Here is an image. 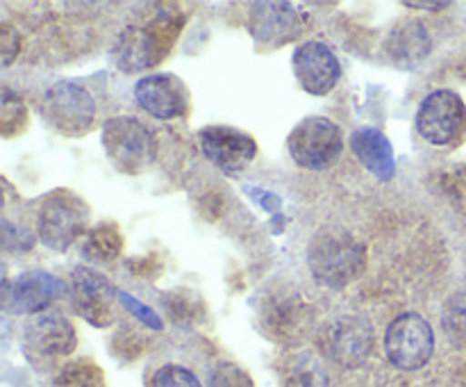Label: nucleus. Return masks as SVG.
<instances>
[{
  "instance_id": "nucleus-1",
  "label": "nucleus",
  "mask_w": 466,
  "mask_h": 387,
  "mask_svg": "<svg viewBox=\"0 0 466 387\" xmlns=\"http://www.w3.org/2000/svg\"><path fill=\"white\" fill-rule=\"evenodd\" d=\"M185 23V9L177 5H159L148 18L123 27L112 48V62L123 73H141L159 66L171 55Z\"/></svg>"
},
{
  "instance_id": "nucleus-2",
  "label": "nucleus",
  "mask_w": 466,
  "mask_h": 387,
  "mask_svg": "<svg viewBox=\"0 0 466 387\" xmlns=\"http://www.w3.org/2000/svg\"><path fill=\"white\" fill-rule=\"evenodd\" d=\"M308 267L321 287L344 290L367 269V246L341 228H323L308 244Z\"/></svg>"
},
{
  "instance_id": "nucleus-3",
  "label": "nucleus",
  "mask_w": 466,
  "mask_h": 387,
  "mask_svg": "<svg viewBox=\"0 0 466 387\" xmlns=\"http://www.w3.org/2000/svg\"><path fill=\"white\" fill-rule=\"evenodd\" d=\"M255 323L264 337L280 344L303 340L309 326V305L294 282H268L253 299Z\"/></svg>"
},
{
  "instance_id": "nucleus-4",
  "label": "nucleus",
  "mask_w": 466,
  "mask_h": 387,
  "mask_svg": "<svg viewBox=\"0 0 466 387\" xmlns=\"http://www.w3.org/2000/svg\"><path fill=\"white\" fill-rule=\"evenodd\" d=\"M91 221V208L80 194L71 189H53L41 199L36 209V237L46 249L66 253L80 237H85Z\"/></svg>"
},
{
  "instance_id": "nucleus-5",
  "label": "nucleus",
  "mask_w": 466,
  "mask_h": 387,
  "mask_svg": "<svg viewBox=\"0 0 466 387\" xmlns=\"http://www.w3.org/2000/svg\"><path fill=\"white\" fill-rule=\"evenodd\" d=\"M100 141L109 164L123 176H139L157 158V141L150 127L127 114L107 118L100 132Z\"/></svg>"
},
{
  "instance_id": "nucleus-6",
  "label": "nucleus",
  "mask_w": 466,
  "mask_h": 387,
  "mask_svg": "<svg viewBox=\"0 0 466 387\" xmlns=\"http://www.w3.org/2000/svg\"><path fill=\"white\" fill-rule=\"evenodd\" d=\"M289 158L308 171H326L344 153V132L332 118L308 117L287 137Z\"/></svg>"
},
{
  "instance_id": "nucleus-7",
  "label": "nucleus",
  "mask_w": 466,
  "mask_h": 387,
  "mask_svg": "<svg viewBox=\"0 0 466 387\" xmlns=\"http://www.w3.org/2000/svg\"><path fill=\"white\" fill-rule=\"evenodd\" d=\"M41 112L50 127L64 137H82L94 130L98 107L89 91L71 80H59L46 89Z\"/></svg>"
},
{
  "instance_id": "nucleus-8",
  "label": "nucleus",
  "mask_w": 466,
  "mask_h": 387,
  "mask_svg": "<svg viewBox=\"0 0 466 387\" xmlns=\"http://www.w3.org/2000/svg\"><path fill=\"white\" fill-rule=\"evenodd\" d=\"M435 353V332L419 312H403L387 326L385 355L400 372H419Z\"/></svg>"
},
{
  "instance_id": "nucleus-9",
  "label": "nucleus",
  "mask_w": 466,
  "mask_h": 387,
  "mask_svg": "<svg viewBox=\"0 0 466 387\" xmlns=\"http://www.w3.org/2000/svg\"><path fill=\"white\" fill-rule=\"evenodd\" d=\"M417 130L431 146H455L466 135V105L453 89H437L417 109Z\"/></svg>"
},
{
  "instance_id": "nucleus-10",
  "label": "nucleus",
  "mask_w": 466,
  "mask_h": 387,
  "mask_svg": "<svg viewBox=\"0 0 466 387\" xmlns=\"http://www.w3.org/2000/svg\"><path fill=\"white\" fill-rule=\"evenodd\" d=\"M319 349L339 367H360L373 349L371 323L362 314H337L319 331Z\"/></svg>"
},
{
  "instance_id": "nucleus-11",
  "label": "nucleus",
  "mask_w": 466,
  "mask_h": 387,
  "mask_svg": "<svg viewBox=\"0 0 466 387\" xmlns=\"http://www.w3.org/2000/svg\"><path fill=\"white\" fill-rule=\"evenodd\" d=\"M68 291V285L55 273L44 269L18 273L14 280H5L3 285V310L7 314H36L46 312L55 300L62 299Z\"/></svg>"
},
{
  "instance_id": "nucleus-12",
  "label": "nucleus",
  "mask_w": 466,
  "mask_h": 387,
  "mask_svg": "<svg viewBox=\"0 0 466 387\" xmlns=\"http://www.w3.org/2000/svg\"><path fill=\"white\" fill-rule=\"evenodd\" d=\"M77 346V332L62 312H41L23 331V351L32 362L68 358Z\"/></svg>"
},
{
  "instance_id": "nucleus-13",
  "label": "nucleus",
  "mask_w": 466,
  "mask_h": 387,
  "mask_svg": "<svg viewBox=\"0 0 466 387\" xmlns=\"http://www.w3.org/2000/svg\"><path fill=\"white\" fill-rule=\"evenodd\" d=\"M114 290L112 282L91 267L73 269L71 280H68V299L77 317L96 328H107L114 323Z\"/></svg>"
},
{
  "instance_id": "nucleus-14",
  "label": "nucleus",
  "mask_w": 466,
  "mask_h": 387,
  "mask_svg": "<svg viewBox=\"0 0 466 387\" xmlns=\"http://www.w3.org/2000/svg\"><path fill=\"white\" fill-rule=\"evenodd\" d=\"M308 21V14L291 3H253L248 30L259 46L282 48L303 35Z\"/></svg>"
},
{
  "instance_id": "nucleus-15",
  "label": "nucleus",
  "mask_w": 466,
  "mask_h": 387,
  "mask_svg": "<svg viewBox=\"0 0 466 387\" xmlns=\"http://www.w3.org/2000/svg\"><path fill=\"white\" fill-rule=\"evenodd\" d=\"M198 144L209 164L218 171L235 176L258 158V141L253 135L232 126H208L198 132Z\"/></svg>"
},
{
  "instance_id": "nucleus-16",
  "label": "nucleus",
  "mask_w": 466,
  "mask_h": 387,
  "mask_svg": "<svg viewBox=\"0 0 466 387\" xmlns=\"http://www.w3.org/2000/svg\"><path fill=\"white\" fill-rule=\"evenodd\" d=\"M135 98L146 114L159 121L185 118L191 109V94L176 73H153L137 80Z\"/></svg>"
},
{
  "instance_id": "nucleus-17",
  "label": "nucleus",
  "mask_w": 466,
  "mask_h": 387,
  "mask_svg": "<svg viewBox=\"0 0 466 387\" xmlns=\"http://www.w3.org/2000/svg\"><path fill=\"white\" fill-rule=\"evenodd\" d=\"M296 82L312 96H328L335 91L341 77V64L335 50L323 41H305L291 55Z\"/></svg>"
},
{
  "instance_id": "nucleus-18",
  "label": "nucleus",
  "mask_w": 466,
  "mask_h": 387,
  "mask_svg": "<svg viewBox=\"0 0 466 387\" xmlns=\"http://www.w3.org/2000/svg\"><path fill=\"white\" fill-rule=\"evenodd\" d=\"M350 150L358 162L378 180L387 182L396 176L394 146H391L390 137L378 127H358L350 135Z\"/></svg>"
},
{
  "instance_id": "nucleus-19",
  "label": "nucleus",
  "mask_w": 466,
  "mask_h": 387,
  "mask_svg": "<svg viewBox=\"0 0 466 387\" xmlns=\"http://www.w3.org/2000/svg\"><path fill=\"white\" fill-rule=\"evenodd\" d=\"M387 55L399 68H417L431 55L432 39L428 27L417 18L399 23L385 41Z\"/></svg>"
},
{
  "instance_id": "nucleus-20",
  "label": "nucleus",
  "mask_w": 466,
  "mask_h": 387,
  "mask_svg": "<svg viewBox=\"0 0 466 387\" xmlns=\"http://www.w3.org/2000/svg\"><path fill=\"white\" fill-rule=\"evenodd\" d=\"M328 372L312 351H291L280 362V387H328Z\"/></svg>"
},
{
  "instance_id": "nucleus-21",
  "label": "nucleus",
  "mask_w": 466,
  "mask_h": 387,
  "mask_svg": "<svg viewBox=\"0 0 466 387\" xmlns=\"http://www.w3.org/2000/svg\"><path fill=\"white\" fill-rule=\"evenodd\" d=\"M123 232L116 221H100L85 235L80 253L91 264H109L121 255Z\"/></svg>"
},
{
  "instance_id": "nucleus-22",
  "label": "nucleus",
  "mask_w": 466,
  "mask_h": 387,
  "mask_svg": "<svg viewBox=\"0 0 466 387\" xmlns=\"http://www.w3.org/2000/svg\"><path fill=\"white\" fill-rule=\"evenodd\" d=\"M162 308L176 326L194 328L208 319V303L198 291L189 290V287H176V290L164 291Z\"/></svg>"
},
{
  "instance_id": "nucleus-23",
  "label": "nucleus",
  "mask_w": 466,
  "mask_h": 387,
  "mask_svg": "<svg viewBox=\"0 0 466 387\" xmlns=\"http://www.w3.org/2000/svg\"><path fill=\"white\" fill-rule=\"evenodd\" d=\"M53 387H107V378L98 362L91 358H77L59 369Z\"/></svg>"
},
{
  "instance_id": "nucleus-24",
  "label": "nucleus",
  "mask_w": 466,
  "mask_h": 387,
  "mask_svg": "<svg viewBox=\"0 0 466 387\" xmlns=\"http://www.w3.org/2000/svg\"><path fill=\"white\" fill-rule=\"evenodd\" d=\"M27 126H30L27 105L23 103L16 91L3 87V96H0V135L5 139H14V137L23 135Z\"/></svg>"
},
{
  "instance_id": "nucleus-25",
  "label": "nucleus",
  "mask_w": 466,
  "mask_h": 387,
  "mask_svg": "<svg viewBox=\"0 0 466 387\" xmlns=\"http://www.w3.org/2000/svg\"><path fill=\"white\" fill-rule=\"evenodd\" d=\"M146 346H148V337L141 331H137L130 323H123L114 331L112 340H109V351L116 355L121 362H135L144 355Z\"/></svg>"
},
{
  "instance_id": "nucleus-26",
  "label": "nucleus",
  "mask_w": 466,
  "mask_h": 387,
  "mask_svg": "<svg viewBox=\"0 0 466 387\" xmlns=\"http://www.w3.org/2000/svg\"><path fill=\"white\" fill-rule=\"evenodd\" d=\"M146 387H203L198 376L182 364H162L148 376Z\"/></svg>"
},
{
  "instance_id": "nucleus-27",
  "label": "nucleus",
  "mask_w": 466,
  "mask_h": 387,
  "mask_svg": "<svg viewBox=\"0 0 466 387\" xmlns=\"http://www.w3.org/2000/svg\"><path fill=\"white\" fill-rule=\"evenodd\" d=\"M208 387H258L255 385L253 376L246 372L241 364L230 362V360H223L217 367L209 372Z\"/></svg>"
},
{
  "instance_id": "nucleus-28",
  "label": "nucleus",
  "mask_w": 466,
  "mask_h": 387,
  "mask_svg": "<svg viewBox=\"0 0 466 387\" xmlns=\"http://www.w3.org/2000/svg\"><path fill=\"white\" fill-rule=\"evenodd\" d=\"M116 299L121 300L123 308H126L127 312H130L132 317L137 319V321L144 323L146 328H153V331H162V328H164L162 317H159V314L155 312L153 308H148V305H146V303L137 300L132 294H127V291H118Z\"/></svg>"
},
{
  "instance_id": "nucleus-29",
  "label": "nucleus",
  "mask_w": 466,
  "mask_h": 387,
  "mask_svg": "<svg viewBox=\"0 0 466 387\" xmlns=\"http://www.w3.org/2000/svg\"><path fill=\"white\" fill-rule=\"evenodd\" d=\"M21 53V35L12 23L3 21L0 25V55H3V66H12L14 59Z\"/></svg>"
},
{
  "instance_id": "nucleus-30",
  "label": "nucleus",
  "mask_w": 466,
  "mask_h": 387,
  "mask_svg": "<svg viewBox=\"0 0 466 387\" xmlns=\"http://www.w3.org/2000/svg\"><path fill=\"white\" fill-rule=\"evenodd\" d=\"M127 267H130L132 273H137L141 278H148V280H155L164 271V262L157 253H150L146 258L127 260Z\"/></svg>"
},
{
  "instance_id": "nucleus-31",
  "label": "nucleus",
  "mask_w": 466,
  "mask_h": 387,
  "mask_svg": "<svg viewBox=\"0 0 466 387\" xmlns=\"http://www.w3.org/2000/svg\"><path fill=\"white\" fill-rule=\"evenodd\" d=\"M246 191L250 194V199L258 200L259 205H262L267 212H271L273 217H278L282 209V199L278 194H273V191H267V189H259V187H246Z\"/></svg>"
},
{
  "instance_id": "nucleus-32",
  "label": "nucleus",
  "mask_w": 466,
  "mask_h": 387,
  "mask_svg": "<svg viewBox=\"0 0 466 387\" xmlns=\"http://www.w3.org/2000/svg\"><path fill=\"white\" fill-rule=\"evenodd\" d=\"M403 5L410 9H432V12L449 7V3H426V0H405Z\"/></svg>"
}]
</instances>
